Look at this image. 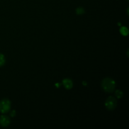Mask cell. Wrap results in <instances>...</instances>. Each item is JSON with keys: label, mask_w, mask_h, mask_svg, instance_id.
I'll return each instance as SVG.
<instances>
[{"label": "cell", "mask_w": 129, "mask_h": 129, "mask_svg": "<svg viewBox=\"0 0 129 129\" xmlns=\"http://www.w3.org/2000/svg\"><path fill=\"white\" fill-rule=\"evenodd\" d=\"M11 108V102L7 98L0 101V112L2 113H6Z\"/></svg>", "instance_id": "7a4b0ae2"}, {"label": "cell", "mask_w": 129, "mask_h": 129, "mask_svg": "<svg viewBox=\"0 0 129 129\" xmlns=\"http://www.w3.org/2000/svg\"><path fill=\"white\" fill-rule=\"evenodd\" d=\"M5 62H6V59L5 56L2 54H0V67L5 65Z\"/></svg>", "instance_id": "ba28073f"}, {"label": "cell", "mask_w": 129, "mask_h": 129, "mask_svg": "<svg viewBox=\"0 0 129 129\" xmlns=\"http://www.w3.org/2000/svg\"><path fill=\"white\" fill-rule=\"evenodd\" d=\"M115 96H117V98L120 99V98H122L123 96V93L120 90H116L115 91Z\"/></svg>", "instance_id": "9c48e42d"}, {"label": "cell", "mask_w": 129, "mask_h": 129, "mask_svg": "<svg viewBox=\"0 0 129 129\" xmlns=\"http://www.w3.org/2000/svg\"><path fill=\"white\" fill-rule=\"evenodd\" d=\"M115 86V81L112 78H107L102 80V87L105 91L108 92V93H112L114 91Z\"/></svg>", "instance_id": "6da1fadb"}, {"label": "cell", "mask_w": 129, "mask_h": 129, "mask_svg": "<svg viewBox=\"0 0 129 129\" xmlns=\"http://www.w3.org/2000/svg\"><path fill=\"white\" fill-rule=\"evenodd\" d=\"M55 86H56L57 87H59L60 86V84H58V83H56V84H55Z\"/></svg>", "instance_id": "8fae6325"}, {"label": "cell", "mask_w": 129, "mask_h": 129, "mask_svg": "<svg viewBox=\"0 0 129 129\" xmlns=\"http://www.w3.org/2000/svg\"><path fill=\"white\" fill-rule=\"evenodd\" d=\"M10 119L8 116L6 115H1L0 117V125L2 127H6L10 125Z\"/></svg>", "instance_id": "277c9868"}, {"label": "cell", "mask_w": 129, "mask_h": 129, "mask_svg": "<svg viewBox=\"0 0 129 129\" xmlns=\"http://www.w3.org/2000/svg\"><path fill=\"white\" fill-rule=\"evenodd\" d=\"M120 31L122 34V35H124V36H127L128 34V30L125 26H122L120 28Z\"/></svg>", "instance_id": "8992f818"}, {"label": "cell", "mask_w": 129, "mask_h": 129, "mask_svg": "<svg viewBox=\"0 0 129 129\" xmlns=\"http://www.w3.org/2000/svg\"><path fill=\"white\" fill-rule=\"evenodd\" d=\"M62 84L67 89H71L73 86V83L72 80L68 78H66L62 81Z\"/></svg>", "instance_id": "5b68a950"}, {"label": "cell", "mask_w": 129, "mask_h": 129, "mask_svg": "<svg viewBox=\"0 0 129 129\" xmlns=\"http://www.w3.org/2000/svg\"><path fill=\"white\" fill-rule=\"evenodd\" d=\"M76 11L77 15H83L85 13V10H84V9L83 7L77 8Z\"/></svg>", "instance_id": "52a82bcc"}, {"label": "cell", "mask_w": 129, "mask_h": 129, "mask_svg": "<svg viewBox=\"0 0 129 129\" xmlns=\"http://www.w3.org/2000/svg\"><path fill=\"white\" fill-rule=\"evenodd\" d=\"M10 115H11V117H15V116L16 115V112H15V110H13L12 112H11V113H10Z\"/></svg>", "instance_id": "30bf717a"}, {"label": "cell", "mask_w": 129, "mask_h": 129, "mask_svg": "<svg viewBox=\"0 0 129 129\" xmlns=\"http://www.w3.org/2000/svg\"><path fill=\"white\" fill-rule=\"evenodd\" d=\"M105 105L107 109H108V110H113L117 107V100L113 96H109L106 100Z\"/></svg>", "instance_id": "3957f363"}]
</instances>
